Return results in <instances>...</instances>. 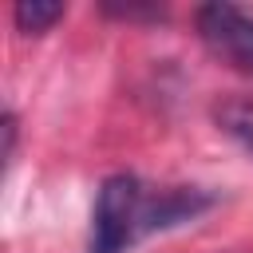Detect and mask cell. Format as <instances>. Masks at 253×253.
I'll return each instance as SVG.
<instances>
[{"instance_id":"8992f818","label":"cell","mask_w":253,"mask_h":253,"mask_svg":"<svg viewBox=\"0 0 253 253\" xmlns=\"http://www.w3.org/2000/svg\"><path fill=\"white\" fill-rule=\"evenodd\" d=\"M12 150H16V115L8 111L4 115V158H12Z\"/></svg>"},{"instance_id":"7a4b0ae2","label":"cell","mask_w":253,"mask_h":253,"mask_svg":"<svg viewBox=\"0 0 253 253\" xmlns=\"http://www.w3.org/2000/svg\"><path fill=\"white\" fill-rule=\"evenodd\" d=\"M194 20H198L202 43L221 63L253 75V16L249 12L233 8V4H202Z\"/></svg>"},{"instance_id":"277c9868","label":"cell","mask_w":253,"mask_h":253,"mask_svg":"<svg viewBox=\"0 0 253 253\" xmlns=\"http://www.w3.org/2000/svg\"><path fill=\"white\" fill-rule=\"evenodd\" d=\"M63 12H67V8H63L59 0H20L12 16H16V28H20L24 36H43L55 20H63Z\"/></svg>"},{"instance_id":"3957f363","label":"cell","mask_w":253,"mask_h":253,"mask_svg":"<svg viewBox=\"0 0 253 253\" xmlns=\"http://www.w3.org/2000/svg\"><path fill=\"white\" fill-rule=\"evenodd\" d=\"M213 123L221 134H229L245 154H253V99L249 95H229L213 107Z\"/></svg>"},{"instance_id":"6da1fadb","label":"cell","mask_w":253,"mask_h":253,"mask_svg":"<svg viewBox=\"0 0 253 253\" xmlns=\"http://www.w3.org/2000/svg\"><path fill=\"white\" fill-rule=\"evenodd\" d=\"M210 202L213 198L194 186L150 190L134 174H111V178H103V186L95 194L87 249L91 253H123L154 229H170L178 221L198 217L202 210H210Z\"/></svg>"},{"instance_id":"5b68a950","label":"cell","mask_w":253,"mask_h":253,"mask_svg":"<svg viewBox=\"0 0 253 253\" xmlns=\"http://www.w3.org/2000/svg\"><path fill=\"white\" fill-rule=\"evenodd\" d=\"M111 16H123V20H134V16H162V8H138V4H103Z\"/></svg>"}]
</instances>
